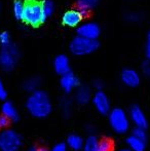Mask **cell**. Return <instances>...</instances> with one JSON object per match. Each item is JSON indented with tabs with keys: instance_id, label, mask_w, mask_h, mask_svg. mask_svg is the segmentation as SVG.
<instances>
[{
	"instance_id": "cell-29",
	"label": "cell",
	"mask_w": 150,
	"mask_h": 151,
	"mask_svg": "<svg viewBox=\"0 0 150 151\" xmlns=\"http://www.w3.org/2000/svg\"><path fill=\"white\" fill-rule=\"evenodd\" d=\"M6 99H7V91L2 79L0 78V101H5Z\"/></svg>"
},
{
	"instance_id": "cell-26",
	"label": "cell",
	"mask_w": 150,
	"mask_h": 151,
	"mask_svg": "<svg viewBox=\"0 0 150 151\" xmlns=\"http://www.w3.org/2000/svg\"><path fill=\"white\" fill-rule=\"evenodd\" d=\"M126 20L130 23H139L143 20V16L138 12H131L126 14Z\"/></svg>"
},
{
	"instance_id": "cell-36",
	"label": "cell",
	"mask_w": 150,
	"mask_h": 151,
	"mask_svg": "<svg viewBox=\"0 0 150 151\" xmlns=\"http://www.w3.org/2000/svg\"><path fill=\"white\" fill-rule=\"evenodd\" d=\"M27 151H39V148H37V147H31V148H29Z\"/></svg>"
},
{
	"instance_id": "cell-4",
	"label": "cell",
	"mask_w": 150,
	"mask_h": 151,
	"mask_svg": "<svg viewBox=\"0 0 150 151\" xmlns=\"http://www.w3.org/2000/svg\"><path fill=\"white\" fill-rule=\"evenodd\" d=\"M100 46L98 39H88L77 35L71 40L69 44V50L73 56L83 57L95 52Z\"/></svg>"
},
{
	"instance_id": "cell-24",
	"label": "cell",
	"mask_w": 150,
	"mask_h": 151,
	"mask_svg": "<svg viewBox=\"0 0 150 151\" xmlns=\"http://www.w3.org/2000/svg\"><path fill=\"white\" fill-rule=\"evenodd\" d=\"M42 4V9H43L44 14L46 16V18L50 17L55 12V4L52 0H44L41 2Z\"/></svg>"
},
{
	"instance_id": "cell-23",
	"label": "cell",
	"mask_w": 150,
	"mask_h": 151,
	"mask_svg": "<svg viewBox=\"0 0 150 151\" xmlns=\"http://www.w3.org/2000/svg\"><path fill=\"white\" fill-rule=\"evenodd\" d=\"M98 148H99V151H113L114 145H113L112 140H110L109 138L99 139Z\"/></svg>"
},
{
	"instance_id": "cell-18",
	"label": "cell",
	"mask_w": 150,
	"mask_h": 151,
	"mask_svg": "<svg viewBox=\"0 0 150 151\" xmlns=\"http://www.w3.org/2000/svg\"><path fill=\"white\" fill-rule=\"evenodd\" d=\"M59 107L61 110V114L63 117L69 118L73 111V100L69 98L68 96H65L59 102Z\"/></svg>"
},
{
	"instance_id": "cell-30",
	"label": "cell",
	"mask_w": 150,
	"mask_h": 151,
	"mask_svg": "<svg viewBox=\"0 0 150 151\" xmlns=\"http://www.w3.org/2000/svg\"><path fill=\"white\" fill-rule=\"evenodd\" d=\"M141 70H142V73L144 74L146 77H150V61L146 60L141 66Z\"/></svg>"
},
{
	"instance_id": "cell-11",
	"label": "cell",
	"mask_w": 150,
	"mask_h": 151,
	"mask_svg": "<svg viewBox=\"0 0 150 151\" xmlns=\"http://www.w3.org/2000/svg\"><path fill=\"white\" fill-rule=\"evenodd\" d=\"M101 34V28L97 23L85 22L77 27V35L88 39H98Z\"/></svg>"
},
{
	"instance_id": "cell-20",
	"label": "cell",
	"mask_w": 150,
	"mask_h": 151,
	"mask_svg": "<svg viewBox=\"0 0 150 151\" xmlns=\"http://www.w3.org/2000/svg\"><path fill=\"white\" fill-rule=\"evenodd\" d=\"M99 1L100 0H77V8L85 17L98 5Z\"/></svg>"
},
{
	"instance_id": "cell-19",
	"label": "cell",
	"mask_w": 150,
	"mask_h": 151,
	"mask_svg": "<svg viewBox=\"0 0 150 151\" xmlns=\"http://www.w3.org/2000/svg\"><path fill=\"white\" fill-rule=\"evenodd\" d=\"M40 86H41V78L39 76H31L23 82V90L30 93L39 90Z\"/></svg>"
},
{
	"instance_id": "cell-37",
	"label": "cell",
	"mask_w": 150,
	"mask_h": 151,
	"mask_svg": "<svg viewBox=\"0 0 150 151\" xmlns=\"http://www.w3.org/2000/svg\"><path fill=\"white\" fill-rule=\"evenodd\" d=\"M39 151H50V149H47V148L41 147V148H39Z\"/></svg>"
},
{
	"instance_id": "cell-6",
	"label": "cell",
	"mask_w": 150,
	"mask_h": 151,
	"mask_svg": "<svg viewBox=\"0 0 150 151\" xmlns=\"http://www.w3.org/2000/svg\"><path fill=\"white\" fill-rule=\"evenodd\" d=\"M20 59V50L14 44L3 46L0 50V68L9 72L16 68Z\"/></svg>"
},
{
	"instance_id": "cell-35",
	"label": "cell",
	"mask_w": 150,
	"mask_h": 151,
	"mask_svg": "<svg viewBox=\"0 0 150 151\" xmlns=\"http://www.w3.org/2000/svg\"><path fill=\"white\" fill-rule=\"evenodd\" d=\"M117 151H132V150H131L130 148H128V147H126H126L119 148V149H118Z\"/></svg>"
},
{
	"instance_id": "cell-28",
	"label": "cell",
	"mask_w": 150,
	"mask_h": 151,
	"mask_svg": "<svg viewBox=\"0 0 150 151\" xmlns=\"http://www.w3.org/2000/svg\"><path fill=\"white\" fill-rule=\"evenodd\" d=\"M50 151H70L69 148L67 147L66 143L64 142H60V143H57L52 146V148L50 149Z\"/></svg>"
},
{
	"instance_id": "cell-5",
	"label": "cell",
	"mask_w": 150,
	"mask_h": 151,
	"mask_svg": "<svg viewBox=\"0 0 150 151\" xmlns=\"http://www.w3.org/2000/svg\"><path fill=\"white\" fill-rule=\"evenodd\" d=\"M23 145L21 135L12 129L0 131V151H20Z\"/></svg>"
},
{
	"instance_id": "cell-32",
	"label": "cell",
	"mask_w": 150,
	"mask_h": 151,
	"mask_svg": "<svg viewBox=\"0 0 150 151\" xmlns=\"http://www.w3.org/2000/svg\"><path fill=\"white\" fill-rule=\"evenodd\" d=\"M145 56L147 60L150 61V30L147 33L146 37V43H145Z\"/></svg>"
},
{
	"instance_id": "cell-1",
	"label": "cell",
	"mask_w": 150,
	"mask_h": 151,
	"mask_svg": "<svg viewBox=\"0 0 150 151\" xmlns=\"http://www.w3.org/2000/svg\"><path fill=\"white\" fill-rule=\"evenodd\" d=\"M25 107L31 116L38 119L48 117L54 110V105L50 95L40 88L29 93Z\"/></svg>"
},
{
	"instance_id": "cell-25",
	"label": "cell",
	"mask_w": 150,
	"mask_h": 151,
	"mask_svg": "<svg viewBox=\"0 0 150 151\" xmlns=\"http://www.w3.org/2000/svg\"><path fill=\"white\" fill-rule=\"evenodd\" d=\"M132 135H134L135 137L139 138V139L143 140V141H147V138H148L147 129H144V127H134V129H132Z\"/></svg>"
},
{
	"instance_id": "cell-15",
	"label": "cell",
	"mask_w": 150,
	"mask_h": 151,
	"mask_svg": "<svg viewBox=\"0 0 150 151\" xmlns=\"http://www.w3.org/2000/svg\"><path fill=\"white\" fill-rule=\"evenodd\" d=\"M1 114L7 117L10 122H17L20 119V113H19L18 108L10 101H6V100L3 101V104L1 105Z\"/></svg>"
},
{
	"instance_id": "cell-10",
	"label": "cell",
	"mask_w": 150,
	"mask_h": 151,
	"mask_svg": "<svg viewBox=\"0 0 150 151\" xmlns=\"http://www.w3.org/2000/svg\"><path fill=\"white\" fill-rule=\"evenodd\" d=\"M120 80L126 88H135L141 82V75L137 70L133 68H124L120 73Z\"/></svg>"
},
{
	"instance_id": "cell-16",
	"label": "cell",
	"mask_w": 150,
	"mask_h": 151,
	"mask_svg": "<svg viewBox=\"0 0 150 151\" xmlns=\"http://www.w3.org/2000/svg\"><path fill=\"white\" fill-rule=\"evenodd\" d=\"M66 145L71 151H81L84 144V139L78 134H70L66 139Z\"/></svg>"
},
{
	"instance_id": "cell-27",
	"label": "cell",
	"mask_w": 150,
	"mask_h": 151,
	"mask_svg": "<svg viewBox=\"0 0 150 151\" xmlns=\"http://www.w3.org/2000/svg\"><path fill=\"white\" fill-rule=\"evenodd\" d=\"M11 43V38H10V35L8 32L3 31L0 33V44L1 46H7Z\"/></svg>"
},
{
	"instance_id": "cell-21",
	"label": "cell",
	"mask_w": 150,
	"mask_h": 151,
	"mask_svg": "<svg viewBox=\"0 0 150 151\" xmlns=\"http://www.w3.org/2000/svg\"><path fill=\"white\" fill-rule=\"evenodd\" d=\"M98 143H99V138L95 134L88 135L84 139V144L81 151H99Z\"/></svg>"
},
{
	"instance_id": "cell-38",
	"label": "cell",
	"mask_w": 150,
	"mask_h": 151,
	"mask_svg": "<svg viewBox=\"0 0 150 151\" xmlns=\"http://www.w3.org/2000/svg\"><path fill=\"white\" fill-rule=\"evenodd\" d=\"M0 10H1V5H0Z\"/></svg>"
},
{
	"instance_id": "cell-31",
	"label": "cell",
	"mask_w": 150,
	"mask_h": 151,
	"mask_svg": "<svg viewBox=\"0 0 150 151\" xmlns=\"http://www.w3.org/2000/svg\"><path fill=\"white\" fill-rule=\"evenodd\" d=\"M9 123H10V120L8 119L7 117H5L3 114L0 115V131H3V129H7Z\"/></svg>"
},
{
	"instance_id": "cell-9",
	"label": "cell",
	"mask_w": 150,
	"mask_h": 151,
	"mask_svg": "<svg viewBox=\"0 0 150 151\" xmlns=\"http://www.w3.org/2000/svg\"><path fill=\"white\" fill-rule=\"evenodd\" d=\"M79 86H80L79 78L72 71H69L60 76L61 90L64 91L66 95L73 93Z\"/></svg>"
},
{
	"instance_id": "cell-14",
	"label": "cell",
	"mask_w": 150,
	"mask_h": 151,
	"mask_svg": "<svg viewBox=\"0 0 150 151\" xmlns=\"http://www.w3.org/2000/svg\"><path fill=\"white\" fill-rule=\"evenodd\" d=\"M52 67L54 70L58 75H63V74L67 73V72L71 71V66H70V60L66 55H58L56 58L54 59L52 62Z\"/></svg>"
},
{
	"instance_id": "cell-2",
	"label": "cell",
	"mask_w": 150,
	"mask_h": 151,
	"mask_svg": "<svg viewBox=\"0 0 150 151\" xmlns=\"http://www.w3.org/2000/svg\"><path fill=\"white\" fill-rule=\"evenodd\" d=\"M108 116V123L110 129L116 135H126L131 129V120L128 114L123 108L114 107L111 108Z\"/></svg>"
},
{
	"instance_id": "cell-12",
	"label": "cell",
	"mask_w": 150,
	"mask_h": 151,
	"mask_svg": "<svg viewBox=\"0 0 150 151\" xmlns=\"http://www.w3.org/2000/svg\"><path fill=\"white\" fill-rule=\"evenodd\" d=\"M92 97H93L92 88L88 86H85V84H80L74 91L73 101L78 106H85L92 101Z\"/></svg>"
},
{
	"instance_id": "cell-17",
	"label": "cell",
	"mask_w": 150,
	"mask_h": 151,
	"mask_svg": "<svg viewBox=\"0 0 150 151\" xmlns=\"http://www.w3.org/2000/svg\"><path fill=\"white\" fill-rule=\"evenodd\" d=\"M126 145L132 151H145L146 150V141L135 137L134 135H128L126 138Z\"/></svg>"
},
{
	"instance_id": "cell-22",
	"label": "cell",
	"mask_w": 150,
	"mask_h": 151,
	"mask_svg": "<svg viewBox=\"0 0 150 151\" xmlns=\"http://www.w3.org/2000/svg\"><path fill=\"white\" fill-rule=\"evenodd\" d=\"M25 9V2L22 0H16L12 4V14L17 20H22Z\"/></svg>"
},
{
	"instance_id": "cell-33",
	"label": "cell",
	"mask_w": 150,
	"mask_h": 151,
	"mask_svg": "<svg viewBox=\"0 0 150 151\" xmlns=\"http://www.w3.org/2000/svg\"><path fill=\"white\" fill-rule=\"evenodd\" d=\"M92 86L96 91H102L103 88H104V82H103L102 79H99V78H97V79H95L94 81H93Z\"/></svg>"
},
{
	"instance_id": "cell-34",
	"label": "cell",
	"mask_w": 150,
	"mask_h": 151,
	"mask_svg": "<svg viewBox=\"0 0 150 151\" xmlns=\"http://www.w3.org/2000/svg\"><path fill=\"white\" fill-rule=\"evenodd\" d=\"M95 127L93 124H86L85 125V131L88 132V135H93L95 133Z\"/></svg>"
},
{
	"instance_id": "cell-8",
	"label": "cell",
	"mask_w": 150,
	"mask_h": 151,
	"mask_svg": "<svg viewBox=\"0 0 150 151\" xmlns=\"http://www.w3.org/2000/svg\"><path fill=\"white\" fill-rule=\"evenodd\" d=\"M128 117H130L131 123L134 127H144V129L148 127V118H147L146 114L140 106L132 105L128 109Z\"/></svg>"
},
{
	"instance_id": "cell-13",
	"label": "cell",
	"mask_w": 150,
	"mask_h": 151,
	"mask_svg": "<svg viewBox=\"0 0 150 151\" xmlns=\"http://www.w3.org/2000/svg\"><path fill=\"white\" fill-rule=\"evenodd\" d=\"M83 18V14H81V12L78 8L77 9H70L63 14L62 23L67 27L75 28V27H78L81 24Z\"/></svg>"
},
{
	"instance_id": "cell-3",
	"label": "cell",
	"mask_w": 150,
	"mask_h": 151,
	"mask_svg": "<svg viewBox=\"0 0 150 151\" xmlns=\"http://www.w3.org/2000/svg\"><path fill=\"white\" fill-rule=\"evenodd\" d=\"M46 20V16L42 9L41 2L37 0H28L25 2V9L22 21L27 25L37 28L42 25Z\"/></svg>"
},
{
	"instance_id": "cell-7",
	"label": "cell",
	"mask_w": 150,
	"mask_h": 151,
	"mask_svg": "<svg viewBox=\"0 0 150 151\" xmlns=\"http://www.w3.org/2000/svg\"><path fill=\"white\" fill-rule=\"evenodd\" d=\"M92 104L100 115H107L111 110V101L109 96L104 91H96L93 93Z\"/></svg>"
}]
</instances>
